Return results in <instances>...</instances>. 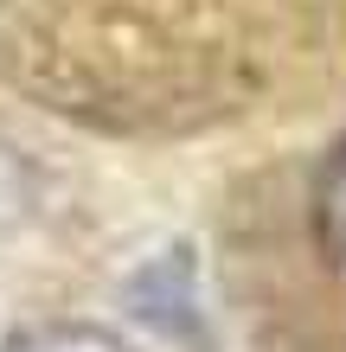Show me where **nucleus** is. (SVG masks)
Returning a JSON list of instances; mask_svg holds the SVG:
<instances>
[{
	"mask_svg": "<svg viewBox=\"0 0 346 352\" xmlns=\"http://www.w3.org/2000/svg\"><path fill=\"white\" fill-rule=\"evenodd\" d=\"M0 352H135V346L116 327H96V320H39V327L7 333Z\"/></svg>",
	"mask_w": 346,
	"mask_h": 352,
	"instance_id": "obj_1",
	"label": "nucleus"
},
{
	"mask_svg": "<svg viewBox=\"0 0 346 352\" xmlns=\"http://www.w3.org/2000/svg\"><path fill=\"white\" fill-rule=\"evenodd\" d=\"M314 237L346 276V135L334 141V154L321 160V179H314Z\"/></svg>",
	"mask_w": 346,
	"mask_h": 352,
	"instance_id": "obj_2",
	"label": "nucleus"
}]
</instances>
